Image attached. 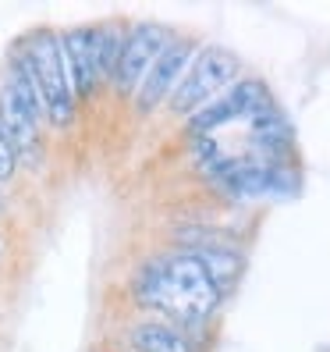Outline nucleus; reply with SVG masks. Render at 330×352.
Segmentation results:
<instances>
[{"mask_svg": "<svg viewBox=\"0 0 330 352\" xmlns=\"http://www.w3.org/2000/svg\"><path fill=\"white\" fill-rule=\"evenodd\" d=\"M0 132L11 142V150L18 153V160H32L39 157V132H43V103L32 86V78L25 72V65L18 60V54L11 57L8 78L0 82Z\"/></svg>", "mask_w": 330, "mask_h": 352, "instance_id": "4", "label": "nucleus"}, {"mask_svg": "<svg viewBox=\"0 0 330 352\" xmlns=\"http://www.w3.org/2000/svg\"><path fill=\"white\" fill-rule=\"evenodd\" d=\"M128 342L135 352H192V342L171 320H139L128 331Z\"/></svg>", "mask_w": 330, "mask_h": 352, "instance_id": "10", "label": "nucleus"}, {"mask_svg": "<svg viewBox=\"0 0 330 352\" xmlns=\"http://www.w3.org/2000/svg\"><path fill=\"white\" fill-rule=\"evenodd\" d=\"M18 60L25 65L32 86L39 93V103H43V118L54 129H68L75 121L78 100L68 78V65H64V50H60V36L50 29H39L32 36L22 39V54Z\"/></svg>", "mask_w": 330, "mask_h": 352, "instance_id": "2", "label": "nucleus"}, {"mask_svg": "<svg viewBox=\"0 0 330 352\" xmlns=\"http://www.w3.org/2000/svg\"><path fill=\"white\" fill-rule=\"evenodd\" d=\"M274 103L270 89H266L263 78H238L235 86H228L217 100H210L202 111H196L189 118V135H213L224 125H235V121H252L259 111H266Z\"/></svg>", "mask_w": 330, "mask_h": 352, "instance_id": "6", "label": "nucleus"}, {"mask_svg": "<svg viewBox=\"0 0 330 352\" xmlns=\"http://www.w3.org/2000/svg\"><path fill=\"white\" fill-rule=\"evenodd\" d=\"M196 50H199V47H196L192 36H171V39H167V47L160 50V57L153 60L150 75L142 78L139 93L132 96L139 114H153L160 103L171 100V93L178 89V82L185 78V72H189V65H192Z\"/></svg>", "mask_w": 330, "mask_h": 352, "instance_id": "8", "label": "nucleus"}, {"mask_svg": "<svg viewBox=\"0 0 330 352\" xmlns=\"http://www.w3.org/2000/svg\"><path fill=\"white\" fill-rule=\"evenodd\" d=\"M224 196L252 203V199H287L298 192V171L287 160H263L256 153H224L213 168L202 171Z\"/></svg>", "mask_w": 330, "mask_h": 352, "instance_id": "3", "label": "nucleus"}, {"mask_svg": "<svg viewBox=\"0 0 330 352\" xmlns=\"http://www.w3.org/2000/svg\"><path fill=\"white\" fill-rule=\"evenodd\" d=\"M132 288L142 306L156 309V314H167L174 327L181 324L196 327L202 320H210L224 299L210 271L189 250H171V253L153 256L150 263H142Z\"/></svg>", "mask_w": 330, "mask_h": 352, "instance_id": "1", "label": "nucleus"}, {"mask_svg": "<svg viewBox=\"0 0 330 352\" xmlns=\"http://www.w3.org/2000/svg\"><path fill=\"white\" fill-rule=\"evenodd\" d=\"M241 75V60L235 50L228 47H199L189 72H185V78L178 82V89L171 93L167 107L178 114V118H192L196 111H202L210 100H217L228 86H235Z\"/></svg>", "mask_w": 330, "mask_h": 352, "instance_id": "5", "label": "nucleus"}, {"mask_svg": "<svg viewBox=\"0 0 330 352\" xmlns=\"http://www.w3.org/2000/svg\"><path fill=\"white\" fill-rule=\"evenodd\" d=\"M8 210V199H4V192H0V214H4Z\"/></svg>", "mask_w": 330, "mask_h": 352, "instance_id": "13", "label": "nucleus"}, {"mask_svg": "<svg viewBox=\"0 0 330 352\" xmlns=\"http://www.w3.org/2000/svg\"><path fill=\"white\" fill-rule=\"evenodd\" d=\"M167 39H171V32L163 25H156V22H139L121 36L117 68H114V78H110L117 96H135L139 93L142 78L150 75L153 60L160 57L163 47H167Z\"/></svg>", "mask_w": 330, "mask_h": 352, "instance_id": "7", "label": "nucleus"}, {"mask_svg": "<svg viewBox=\"0 0 330 352\" xmlns=\"http://www.w3.org/2000/svg\"><path fill=\"white\" fill-rule=\"evenodd\" d=\"M89 47H93V60H96L99 82L107 86V82L114 78V68H117L121 32H117L114 25H89Z\"/></svg>", "mask_w": 330, "mask_h": 352, "instance_id": "11", "label": "nucleus"}, {"mask_svg": "<svg viewBox=\"0 0 330 352\" xmlns=\"http://www.w3.org/2000/svg\"><path fill=\"white\" fill-rule=\"evenodd\" d=\"M18 171V153L11 150V142L4 139V132H0V185H8Z\"/></svg>", "mask_w": 330, "mask_h": 352, "instance_id": "12", "label": "nucleus"}, {"mask_svg": "<svg viewBox=\"0 0 330 352\" xmlns=\"http://www.w3.org/2000/svg\"><path fill=\"white\" fill-rule=\"evenodd\" d=\"M60 50H64V65H68V78H71V89L75 100L82 96H93L103 82L96 72V60H93V47H89V29H64L60 32Z\"/></svg>", "mask_w": 330, "mask_h": 352, "instance_id": "9", "label": "nucleus"}]
</instances>
